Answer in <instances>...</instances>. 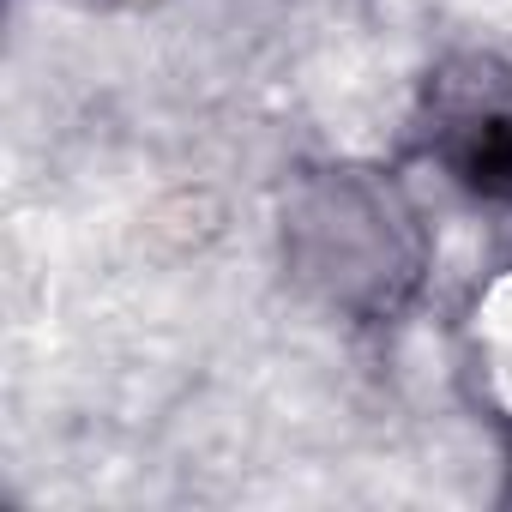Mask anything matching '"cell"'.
I'll use <instances>...</instances> for the list:
<instances>
[{"mask_svg":"<svg viewBox=\"0 0 512 512\" xmlns=\"http://www.w3.org/2000/svg\"><path fill=\"white\" fill-rule=\"evenodd\" d=\"M284 266L326 314L380 326L398 320L428 278V229L380 169H302L284 199Z\"/></svg>","mask_w":512,"mask_h":512,"instance_id":"cell-1","label":"cell"},{"mask_svg":"<svg viewBox=\"0 0 512 512\" xmlns=\"http://www.w3.org/2000/svg\"><path fill=\"white\" fill-rule=\"evenodd\" d=\"M428 157L476 199L512 205V67L494 55H458L422 97Z\"/></svg>","mask_w":512,"mask_h":512,"instance_id":"cell-2","label":"cell"}]
</instances>
